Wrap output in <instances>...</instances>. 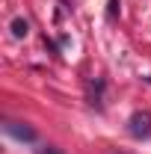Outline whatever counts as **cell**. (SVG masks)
<instances>
[{
  "mask_svg": "<svg viewBox=\"0 0 151 154\" xmlns=\"http://www.w3.org/2000/svg\"><path fill=\"white\" fill-rule=\"evenodd\" d=\"M6 134L21 139V142H36V131H33V128H21L15 122H6Z\"/></svg>",
  "mask_w": 151,
  "mask_h": 154,
  "instance_id": "obj_2",
  "label": "cell"
},
{
  "mask_svg": "<svg viewBox=\"0 0 151 154\" xmlns=\"http://www.w3.org/2000/svg\"><path fill=\"white\" fill-rule=\"evenodd\" d=\"M39 154H62V151L54 148V145H45V148H39Z\"/></svg>",
  "mask_w": 151,
  "mask_h": 154,
  "instance_id": "obj_4",
  "label": "cell"
},
{
  "mask_svg": "<svg viewBox=\"0 0 151 154\" xmlns=\"http://www.w3.org/2000/svg\"><path fill=\"white\" fill-rule=\"evenodd\" d=\"M128 131H131V136H136V139L151 136V113H133L131 122H128Z\"/></svg>",
  "mask_w": 151,
  "mask_h": 154,
  "instance_id": "obj_1",
  "label": "cell"
},
{
  "mask_svg": "<svg viewBox=\"0 0 151 154\" xmlns=\"http://www.w3.org/2000/svg\"><path fill=\"white\" fill-rule=\"evenodd\" d=\"M9 30H12V36H15V38H24L27 33H30V21H27V18H21V15H18V18H12Z\"/></svg>",
  "mask_w": 151,
  "mask_h": 154,
  "instance_id": "obj_3",
  "label": "cell"
}]
</instances>
